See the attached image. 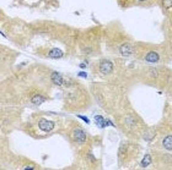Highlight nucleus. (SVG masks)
<instances>
[{
	"instance_id": "8",
	"label": "nucleus",
	"mask_w": 172,
	"mask_h": 170,
	"mask_svg": "<svg viewBox=\"0 0 172 170\" xmlns=\"http://www.w3.org/2000/svg\"><path fill=\"white\" fill-rule=\"evenodd\" d=\"M52 80L55 85H58V86H62L63 85V76L58 72H53L52 74Z\"/></svg>"
},
{
	"instance_id": "9",
	"label": "nucleus",
	"mask_w": 172,
	"mask_h": 170,
	"mask_svg": "<svg viewBox=\"0 0 172 170\" xmlns=\"http://www.w3.org/2000/svg\"><path fill=\"white\" fill-rule=\"evenodd\" d=\"M43 102H44V97H42V96H34L32 98V103L34 105H39L41 103H43Z\"/></svg>"
},
{
	"instance_id": "1",
	"label": "nucleus",
	"mask_w": 172,
	"mask_h": 170,
	"mask_svg": "<svg viewBox=\"0 0 172 170\" xmlns=\"http://www.w3.org/2000/svg\"><path fill=\"white\" fill-rule=\"evenodd\" d=\"M38 127H39L42 131H44V132H49V131H52V130L55 127V124H54V121L42 119V120H39V122H38Z\"/></svg>"
},
{
	"instance_id": "3",
	"label": "nucleus",
	"mask_w": 172,
	"mask_h": 170,
	"mask_svg": "<svg viewBox=\"0 0 172 170\" xmlns=\"http://www.w3.org/2000/svg\"><path fill=\"white\" fill-rule=\"evenodd\" d=\"M73 138H74V141H76L77 143H84L85 142V140H86V133L83 131V130H75L74 132H73Z\"/></svg>"
},
{
	"instance_id": "5",
	"label": "nucleus",
	"mask_w": 172,
	"mask_h": 170,
	"mask_svg": "<svg viewBox=\"0 0 172 170\" xmlns=\"http://www.w3.org/2000/svg\"><path fill=\"white\" fill-rule=\"evenodd\" d=\"M49 58H52V59H60L62 58V56L64 55V53L60 50V49H52L51 52H49Z\"/></svg>"
},
{
	"instance_id": "6",
	"label": "nucleus",
	"mask_w": 172,
	"mask_h": 170,
	"mask_svg": "<svg viewBox=\"0 0 172 170\" xmlns=\"http://www.w3.org/2000/svg\"><path fill=\"white\" fill-rule=\"evenodd\" d=\"M159 59H160V56H159V54L157 53H155V52H150L146 56H145V60L146 61H149V63H155V61H159Z\"/></svg>"
},
{
	"instance_id": "11",
	"label": "nucleus",
	"mask_w": 172,
	"mask_h": 170,
	"mask_svg": "<svg viewBox=\"0 0 172 170\" xmlns=\"http://www.w3.org/2000/svg\"><path fill=\"white\" fill-rule=\"evenodd\" d=\"M79 118H80V119H83L86 124H89V122H90V120H89V119H86V116H79Z\"/></svg>"
},
{
	"instance_id": "7",
	"label": "nucleus",
	"mask_w": 172,
	"mask_h": 170,
	"mask_svg": "<svg viewBox=\"0 0 172 170\" xmlns=\"http://www.w3.org/2000/svg\"><path fill=\"white\" fill-rule=\"evenodd\" d=\"M162 146L164 148L167 149V151H172V136H166V137L164 138L162 141Z\"/></svg>"
},
{
	"instance_id": "12",
	"label": "nucleus",
	"mask_w": 172,
	"mask_h": 170,
	"mask_svg": "<svg viewBox=\"0 0 172 170\" xmlns=\"http://www.w3.org/2000/svg\"><path fill=\"white\" fill-rule=\"evenodd\" d=\"M77 75H79L80 77H86V76H87V75H86V72H79Z\"/></svg>"
},
{
	"instance_id": "13",
	"label": "nucleus",
	"mask_w": 172,
	"mask_h": 170,
	"mask_svg": "<svg viewBox=\"0 0 172 170\" xmlns=\"http://www.w3.org/2000/svg\"><path fill=\"white\" fill-rule=\"evenodd\" d=\"M138 1H146V0H138Z\"/></svg>"
},
{
	"instance_id": "10",
	"label": "nucleus",
	"mask_w": 172,
	"mask_h": 170,
	"mask_svg": "<svg viewBox=\"0 0 172 170\" xmlns=\"http://www.w3.org/2000/svg\"><path fill=\"white\" fill-rule=\"evenodd\" d=\"M150 163H151V157L149 155V154H146V155L144 157L143 162H141V166H143V168H146V166L150 165Z\"/></svg>"
},
{
	"instance_id": "2",
	"label": "nucleus",
	"mask_w": 172,
	"mask_h": 170,
	"mask_svg": "<svg viewBox=\"0 0 172 170\" xmlns=\"http://www.w3.org/2000/svg\"><path fill=\"white\" fill-rule=\"evenodd\" d=\"M113 69H114V66H113L112 61H109V60H103V61H101V64H100V71H101V74H103V75L111 74V72L113 71Z\"/></svg>"
},
{
	"instance_id": "4",
	"label": "nucleus",
	"mask_w": 172,
	"mask_h": 170,
	"mask_svg": "<svg viewBox=\"0 0 172 170\" xmlns=\"http://www.w3.org/2000/svg\"><path fill=\"white\" fill-rule=\"evenodd\" d=\"M121 53L124 55V56H128V55H130L132 53H133V47L130 44H123L122 47H121Z\"/></svg>"
}]
</instances>
